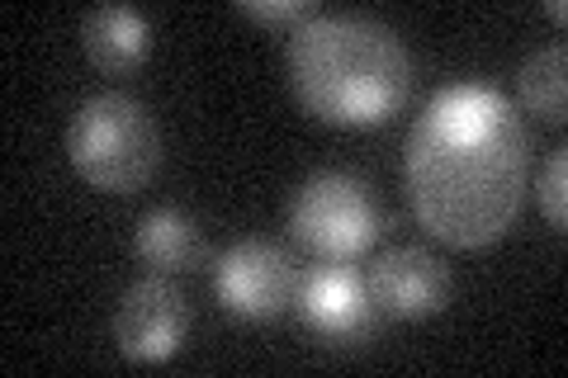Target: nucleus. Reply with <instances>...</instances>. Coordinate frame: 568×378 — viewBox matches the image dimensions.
<instances>
[{
	"mask_svg": "<svg viewBox=\"0 0 568 378\" xmlns=\"http://www.w3.org/2000/svg\"><path fill=\"white\" fill-rule=\"evenodd\" d=\"M536 200H540V213L549 218V227H564L568 223V147L549 152L545 171L536 180Z\"/></svg>",
	"mask_w": 568,
	"mask_h": 378,
	"instance_id": "12",
	"label": "nucleus"
},
{
	"mask_svg": "<svg viewBox=\"0 0 568 378\" xmlns=\"http://www.w3.org/2000/svg\"><path fill=\"white\" fill-rule=\"evenodd\" d=\"M298 269L294 251H284L271 237H242L213 260V298L237 321H275L294 308L298 298Z\"/></svg>",
	"mask_w": 568,
	"mask_h": 378,
	"instance_id": "5",
	"label": "nucleus"
},
{
	"mask_svg": "<svg viewBox=\"0 0 568 378\" xmlns=\"http://www.w3.org/2000/svg\"><path fill=\"white\" fill-rule=\"evenodd\" d=\"M284 227H290V237L308 256L327 265H351L379 242L384 208L375 200V190H369V180L351 171H313L290 194Z\"/></svg>",
	"mask_w": 568,
	"mask_h": 378,
	"instance_id": "4",
	"label": "nucleus"
},
{
	"mask_svg": "<svg viewBox=\"0 0 568 378\" xmlns=\"http://www.w3.org/2000/svg\"><path fill=\"white\" fill-rule=\"evenodd\" d=\"M81 43H85V58H91L95 71H104V76H129V71L148 62L152 24H148V14H138L129 6H95V10H85V20H81Z\"/></svg>",
	"mask_w": 568,
	"mask_h": 378,
	"instance_id": "9",
	"label": "nucleus"
},
{
	"mask_svg": "<svg viewBox=\"0 0 568 378\" xmlns=\"http://www.w3.org/2000/svg\"><path fill=\"white\" fill-rule=\"evenodd\" d=\"M237 14H246V20H256V24H284V29H294V24H304L308 14H317L313 6H304V0H242Z\"/></svg>",
	"mask_w": 568,
	"mask_h": 378,
	"instance_id": "13",
	"label": "nucleus"
},
{
	"mask_svg": "<svg viewBox=\"0 0 568 378\" xmlns=\"http://www.w3.org/2000/svg\"><path fill=\"white\" fill-rule=\"evenodd\" d=\"M545 14H549V20H555V24H564V0H545Z\"/></svg>",
	"mask_w": 568,
	"mask_h": 378,
	"instance_id": "14",
	"label": "nucleus"
},
{
	"mask_svg": "<svg viewBox=\"0 0 568 378\" xmlns=\"http://www.w3.org/2000/svg\"><path fill=\"white\" fill-rule=\"evenodd\" d=\"M365 289L375 298L379 317H398V321H422L446 313L450 303V265L436 256V251L422 246H394L384 256L369 260L365 269Z\"/></svg>",
	"mask_w": 568,
	"mask_h": 378,
	"instance_id": "8",
	"label": "nucleus"
},
{
	"mask_svg": "<svg viewBox=\"0 0 568 378\" xmlns=\"http://www.w3.org/2000/svg\"><path fill=\"white\" fill-rule=\"evenodd\" d=\"M133 251L156 275H185V269H200L209 260L200 223H194L185 208H171V204L142 213L133 227Z\"/></svg>",
	"mask_w": 568,
	"mask_h": 378,
	"instance_id": "10",
	"label": "nucleus"
},
{
	"mask_svg": "<svg viewBox=\"0 0 568 378\" xmlns=\"http://www.w3.org/2000/svg\"><path fill=\"white\" fill-rule=\"evenodd\" d=\"M517 95L536 119L545 123H564L568 119V52L555 48H536L521 62L517 76Z\"/></svg>",
	"mask_w": 568,
	"mask_h": 378,
	"instance_id": "11",
	"label": "nucleus"
},
{
	"mask_svg": "<svg viewBox=\"0 0 568 378\" xmlns=\"http://www.w3.org/2000/svg\"><path fill=\"white\" fill-rule=\"evenodd\" d=\"M190 327H194V308L185 289L171 275H156V269L123 289L114 313L119 355L133 359V365H162V359L181 355Z\"/></svg>",
	"mask_w": 568,
	"mask_h": 378,
	"instance_id": "6",
	"label": "nucleus"
},
{
	"mask_svg": "<svg viewBox=\"0 0 568 378\" xmlns=\"http://www.w3.org/2000/svg\"><path fill=\"white\" fill-rule=\"evenodd\" d=\"M294 313L327 346H365L379 331V308L365 289V275H355L346 265H327V260L317 269H304Z\"/></svg>",
	"mask_w": 568,
	"mask_h": 378,
	"instance_id": "7",
	"label": "nucleus"
},
{
	"mask_svg": "<svg viewBox=\"0 0 568 378\" xmlns=\"http://www.w3.org/2000/svg\"><path fill=\"white\" fill-rule=\"evenodd\" d=\"M294 100L332 129H379L407 104L413 52L369 14H308L284 43Z\"/></svg>",
	"mask_w": 568,
	"mask_h": 378,
	"instance_id": "2",
	"label": "nucleus"
},
{
	"mask_svg": "<svg viewBox=\"0 0 568 378\" xmlns=\"http://www.w3.org/2000/svg\"><path fill=\"white\" fill-rule=\"evenodd\" d=\"M526 185L530 133L503 90L459 81L426 100L403 147V190L422 232L484 251L517 227Z\"/></svg>",
	"mask_w": 568,
	"mask_h": 378,
	"instance_id": "1",
	"label": "nucleus"
},
{
	"mask_svg": "<svg viewBox=\"0 0 568 378\" xmlns=\"http://www.w3.org/2000/svg\"><path fill=\"white\" fill-rule=\"evenodd\" d=\"M67 161L104 194H138L162 171V129L138 95L104 90L67 123Z\"/></svg>",
	"mask_w": 568,
	"mask_h": 378,
	"instance_id": "3",
	"label": "nucleus"
}]
</instances>
